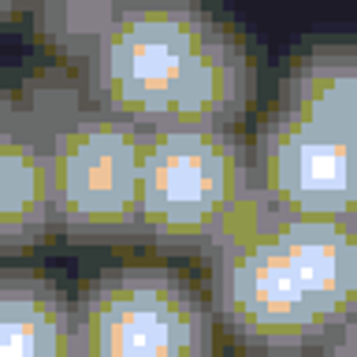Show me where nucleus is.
Wrapping results in <instances>:
<instances>
[{
    "mask_svg": "<svg viewBox=\"0 0 357 357\" xmlns=\"http://www.w3.org/2000/svg\"><path fill=\"white\" fill-rule=\"evenodd\" d=\"M33 4V0H0V22H8V19H15L19 11H26Z\"/></svg>",
    "mask_w": 357,
    "mask_h": 357,
    "instance_id": "13",
    "label": "nucleus"
},
{
    "mask_svg": "<svg viewBox=\"0 0 357 357\" xmlns=\"http://www.w3.org/2000/svg\"><path fill=\"white\" fill-rule=\"evenodd\" d=\"M275 223L205 250L212 317L234 342L257 357L317 346L328 331L279 242Z\"/></svg>",
    "mask_w": 357,
    "mask_h": 357,
    "instance_id": "5",
    "label": "nucleus"
},
{
    "mask_svg": "<svg viewBox=\"0 0 357 357\" xmlns=\"http://www.w3.org/2000/svg\"><path fill=\"white\" fill-rule=\"evenodd\" d=\"M261 357H324L317 346H301V350H279V354H261Z\"/></svg>",
    "mask_w": 357,
    "mask_h": 357,
    "instance_id": "14",
    "label": "nucleus"
},
{
    "mask_svg": "<svg viewBox=\"0 0 357 357\" xmlns=\"http://www.w3.org/2000/svg\"><path fill=\"white\" fill-rule=\"evenodd\" d=\"M75 357H216V317L205 294L172 268L119 264L78 287Z\"/></svg>",
    "mask_w": 357,
    "mask_h": 357,
    "instance_id": "3",
    "label": "nucleus"
},
{
    "mask_svg": "<svg viewBox=\"0 0 357 357\" xmlns=\"http://www.w3.org/2000/svg\"><path fill=\"white\" fill-rule=\"evenodd\" d=\"M52 231L49 119L0 89V253H26Z\"/></svg>",
    "mask_w": 357,
    "mask_h": 357,
    "instance_id": "7",
    "label": "nucleus"
},
{
    "mask_svg": "<svg viewBox=\"0 0 357 357\" xmlns=\"http://www.w3.org/2000/svg\"><path fill=\"white\" fill-rule=\"evenodd\" d=\"M279 108L357 138V45H312L294 56Z\"/></svg>",
    "mask_w": 357,
    "mask_h": 357,
    "instance_id": "9",
    "label": "nucleus"
},
{
    "mask_svg": "<svg viewBox=\"0 0 357 357\" xmlns=\"http://www.w3.org/2000/svg\"><path fill=\"white\" fill-rule=\"evenodd\" d=\"M275 234L324 328L357 309V216H283Z\"/></svg>",
    "mask_w": 357,
    "mask_h": 357,
    "instance_id": "8",
    "label": "nucleus"
},
{
    "mask_svg": "<svg viewBox=\"0 0 357 357\" xmlns=\"http://www.w3.org/2000/svg\"><path fill=\"white\" fill-rule=\"evenodd\" d=\"M67 342L71 298L41 275H0V357H60Z\"/></svg>",
    "mask_w": 357,
    "mask_h": 357,
    "instance_id": "10",
    "label": "nucleus"
},
{
    "mask_svg": "<svg viewBox=\"0 0 357 357\" xmlns=\"http://www.w3.org/2000/svg\"><path fill=\"white\" fill-rule=\"evenodd\" d=\"M127 0H33V33L52 56L86 63Z\"/></svg>",
    "mask_w": 357,
    "mask_h": 357,
    "instance_id": "11",
    "label": "nucleus"
},
{
    "mask_svg": "<svg viewBox=\"0 0 357 357\" xmlns=\"http://www.w3.org/2000/svg\"><path fill=\"white\" fill-rule=\"evenodd\" d=\"M250 186V145L234 127L149 130L142 149L138 238L167 253H201Z\"/></svg>",
    "mask_w": 357,
    "mask_h": 357,
    "instance_id": "2",
    "label": "nucleus"
},
{
    "mask_svg": "<svg viewBox=\"0 0 357 357\" xmlns=\"http://www.w3.org/2000/svg\"><path fill=\"white\" fill-rule=\"evenodd\" d=\"M86 67V100L138 130L234 127L257 93L242 33L194 0H127Z\"/></svg>",
    "mask_w": 357,
    "mask_h": 357,
    "instance_id": "1",
    "label": "nucleus"
},
{
    "mask_svg": "<svg viewBox=\"0 0 357 357\" xmlns=\"http://www.w3.org/2000/svg\"><path fill=\"white\" fill-rule=\"evenodd\" d=\"M250 183L287 216H357V138L275 108L253 130Z\"/></svg>",
    "mask_w": 357,
    "mask_h": 357,
    "instance_id": "6",
    "label": "nucleus"
},
{
    "mask_svg": "<svg viewBox=\"0 0 357 357\" xmlns=\"http://www.w3.org/2000/svg\"><path fill=\"white\" fill-rule=\"evenodd\" d=\"M317 350L324 357H357V309L346 312L342 320H335L331 328L320 335Z\"/></svg>",
    "mask_w": 357,
    "mask_h": 357,
    "instance_id": "12",
    "label": "nucleus"
},
{
    "mask_svg": "<svg viewBox=\"0 0 357 357\" xmlns=\"http://www.w3.org/2000/svg\"><path fill=\"white\" fill-rule=\"evenodd\" d=\"M49 145L56 231L86 245L138 238L145 130L78 100L49 119Z\"/></svg>",
    "mask_w": 357,
    "mask_h": 357,
    "instance_id": "4",
    "label": "nucleus"
},
{
    "mask_svg": "<svg viewBox=\"0 0 357 357\" xmlns=\"http://www.w3.org/2000/svg\"><path fill=\"white\" fill-rule=\"evenodd\" d=\"M60 357H75V350H71V342H67V350H63Z\"/></svg>",
    "mask_w": 357,
    "mask_h": 357,
    "instance_id": "15",
    "label": "nucleus"
}]
</instances>
